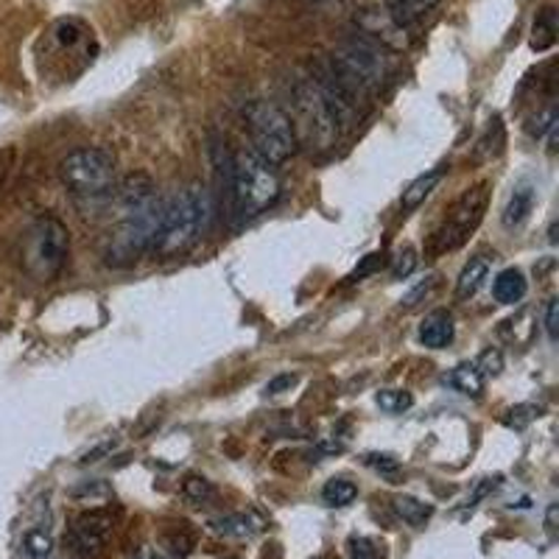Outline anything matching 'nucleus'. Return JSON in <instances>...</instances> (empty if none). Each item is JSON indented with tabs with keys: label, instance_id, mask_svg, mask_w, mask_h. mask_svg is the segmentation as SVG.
I'll list each match as a JSON object with an SVG mask.
<instances>
[{
	"label": "nucleus",
	"instance_id": "obj_1",
	"mask_svg": "<svg viewBox=\"0 0 559 559\" xmlns=\"http://www.w3.org/2000/svg\"><path fill=\"white\" fill-rule=\"evenodd\" d=\"M118 207H121V222L109 238L107 263L132 266L154 249L163 216H166V199H159L152 179L140 174V177H129L118 188Z\"/></svg>",
	"mask_w": 559,
	"mask_h": 559
},
{
	"label": "nucleus",
	"instance_id": "obj_2",
	"mask_svg": "<svg viewBox=\"0 0 559 559\" xmlns=\"http://www.w3.org/2000/svg\"><path fill=\"white\" fill-rule=\"evenodd\" d=\"M210 216H213V202H210V193L204 188H185V191L174 193L166 202L163 227H159L157 241H154V258L168 261V258L188 252L207 229Z\"/></svg>",
	"mask_w": 559,
	"mask_h": 559
},
{
	"label": "nucleus",
	"instance_id": "obj_3",
	"mask_svg": "<svg viewBox=\"0 0 559 559\" xmlns=\"http://www.w3.org/2000/svg\"><path fill=\"white\" fill-rule=\"evenodd\" d=\"M324 68L331 70V76L347 90L349 96L364 98L372 96L386 84L389 64L383 51L372 39L367 37H349L333 48L331 59Z\"/></svg>",
	"mask_w": 559,
	"mask_h": 559
},
{
	"label": "nucleus",
	"instance_id": "obj_4",
	"mask_svg": "<svg viewBox=\"0 0 559 559\" xmlns=\"http://www.w3.org/2000/svg\"><path fill=\"white\" fill-rule=\"evenodd\" d=\"M277 171L269 166L266 159H261L252 148H241L233 154V166H229V197H233V207L241 218H254L266 213L274 202L280 199Z\"/></svg>",
	"mask_w": 559,
	"mask_h": 559
},
{
	"label": "nucleus",
	"instance_id": "obj_5",
	"mask_svg": "<svg viewBox=\"0 0 559 559\" xmlns=\"http://www.w3.org/2000/svg\"><path fill=\"white\" fill-rule=\"evenodd\" d=\"M243 121H247L249 140H252V152L269 166H283L297 154V132L294 123L283 109L274 102H252L243 109Z\"/></svg>",
	"mask_w": 559,
	"mask_h": 559
},
{
	"label": "nucleus",
	"instance_id": "obj_6",
	"mask_svg": "<svg viewBox=\"0 0 559 559\" xmlns=\"http://www.w3.org/2000/svg\"><path fill=\"white\" fill-rule=\"evenodd\" d=\"M487 204H489V182L487 179H481V182L467 188V191H464L462 197L448 207L445 218H442L439 227L428 236L426 261H437L439 254L464 247L467 238L478 229V224L484 222Z\"/></svg>",
	"mask_w": 559,
	"mask_h": 559
},
{
	"label": "nucleus",
	"instance_id": "obj_7",
	"mask_svg": "<svg viewBox=\"0 0 559 559\" xmlns=\"http://www.w3.org/2000/svg\"><path fill=\"white\" fill-rule=\"evenodd\" d=\"M59 179L73 197H107L115 191V157L104 148H76L59 163Z\"/></svg>",
	"mask_w": 559,
	"mask_h": 559
},
{
	"label": "nucleus",
	"instance_id": "obj_8",
	"mask_svg": "<svg viewBox=\"0 0 559 559\" xmlns=\"http://www.w3.org/2000/svg\"><path fill=\"white\" fill-rule=\"evenodd\" d=\"M70 254V233L59 218L43 216L28 229L23 263L37 280H51L62 272Z\"/></svg>",
	"mask_w": 559,
	"mask_h": 559
},
{
	"label": "nucleus",
	"instance_id": "obj_9",
	"mask_svg": "<svg viewBox=\"0 0 559 559\" xmlns=\"http://www.w3.org/2000/svg\"><path fill=\"white\" fill-rule=\"evenodd\" d=\"M534 202H537V191H534L532 182H518L515 188H512V197H509L507 207H503V227L507 229H521L523 224L528 222V216H532L534 210Z\"/></svg>",
	"mask_w": 559,
	"mask_h": 559
},
{
	"label": "nucleus",
	"instance_id": "obj_10",
	"mask_svg": "<svg viewBox=\"0 0 559 559\" xmlns=\"http://www.w3.org/2000/svg\"><path fill=\"white\" fill-rule=\"evenodd\" d=\"M456 336V324L448 311H431L423 322H419V342L428 349H442L453 342Z\"/></svg>",
	"mask_w": 559,
	"mask_h": 559
},
{
	"label": "nucleus",
	"instance_id": "obj_11",
	"mask_svg": "<svg viewBox=\"0 0 559 559\" xmlns=\"http://www.w3.org/2000/svg\"><path fill=\"white\" fill-rule=\"evenodd\" d=\"M489 277V258L487 254H476L467 261V266L462 269L456 280V297L459 299H471L481 292L484 280Z\"/></svg>",
	"mask_w": 559,
	"mask_h": 559
},
{
	"label": "nucleus",
	"instance_id": "obj_12",
	"mask_svg": "<svg viewBox=\"0 0 559 559\" xmlns=\"http://www.w3.org/2000/svg\"><path fill=\"white\" fill-rule=\"evenodd\" d=\"M526 292L528 283L521 269H503L496 277V283H492V294H496L501 306H515V302H521L526 297Z\"/></svg>",
	"mask_w": 559,
	"mask_h": 559
},
{
	"label": "nucleus",
	"instance_id": "obj_13",
	"mask_svg": "<svg viewBox=\"0 0 559 559\" xmlns=\"http://www.w3.org/2000/svg\"><path fill=\"white\" fill-rule=\"evenodd\" d=\"M439 0H386L389 17L397 23V26H414L419 20L426 17Z\"/></svg>",
	"mask_w": 559,
	"mask_h": 559
},
{
	"label": "nucleus",
	"instance_id": "obj_14",
	"mask_svg": "<svg viewBox=\"0 0 559 559\" xmlns=\"http://www.w3.org/2000/svg\"><path fill=\"white\" fill-rule=\"evenodd\" d=\"M442 177H445V168H433V171H428V174H423V177L414 179V182L408 185L406 191H403V197H401L403 210H417L419 204L431 197L433 188L442 182Z\"/></svg>",
	"mask_w": 559,
	"mask_h": 559
},
{
	"label": "nucleus",
	"instance_id": "obj_15",
	"mask_svg": "<svg viewBox=\"0 0 559 559\" xmlns=\"http://www.w3.org/2000/svg\"><path fill=\"white\" fill-rule=\"evenodd\" d=\"M107 523L98 521V518H82L76 528H73V540H76V546L84 554H96L104 546V540H107Z\"/></svg>",
	"mask_w": 559,
	"mask_h": 559
},
{
	"label": "nucleus",
	"instance_id": "obj_16",
	"mask_svg": "<svg viewBox=\"0 0 559 559\" xmlns=\"http://www.w3.org/2000/svg\"><path fill=\"white\" fill-rule=\"evenodd\" d=\"M484 381H487V378L478 372L476 364H459L451 376H448V383H451L456 392L471 394V397H478V394L484 392Z\"/></svg>",
	"mask_w": 559,
	"mask_h": 559
},
{
	"label": "nucleus",
	"instance_id": "obj_17",
	"mask_svg": "<svg viewBox=\"0 0 559 559\" xmlns=\"http://www.w3.org/2000/svg\"><path fill=\"white\" fill-rule=\"evenodd\" d=\"M557 39V14L554 9H543V14H537L532 28V48L534 51H548Z\"/></svg>",
	"mask_w": 559,
	"mask_h": 559
},
{
	"label": "nucleus",
	"instance_id": "obj_18",
	"mask_svg": "<svg viewBox=\"0 0 559 559\" xmlns=\"http://www.w3.org/2000/svg\"><path fill=\"white\" fill-rule=\"evenodd\" d=\"M358 487L349 478H331L322 489V501L328 507H347V503L356 501Z\"/></svg>",
	"mask_w": 559,
	"mask_h": 559
},
{
	"label": "nucleus",
	"instance_id": "obj_19",
	"mask_svg": "<svg viewBox=\"0 0 559 559\" xmlns=\"http://www.w3.org/2000/svg\"><path fill=\"white\" fill-rule=\"evenodd\" d=\"M394 509H397V515H401L406 523H412V526H423V523L431 518V507H426L423 501L408 496L397 498V501H394Z\"/></svg>",
	"mask_w": 559,
	"mask_h": 559
},
{
	"label": "nucleus",
	"instance_id": "obj_20",
	"mask_svg": "<svg viewBox=\"0 0 559 559\" xmlns=\"http://www.w3.org/2000/svg\"><path fill=\"white\" fill-rule=\"evenodd\" d=\"M376 401L389 414H403L414 406V397L406 389H383V392H378Z\"/></svg>",
	"mask_w": 559,
	"mask_h": 559
},
{
	"label": "nucleus",
	"instance_id": "obj_21",
	"mask_svg": "<svg viewBox=\"0 0 559 559\" xmlns=\"http://www.w3.org/2000/svg\"><path fill=\"white\" fill-rule=\"evenodd\" d=\"M216 528L222 534H227V537H252L261 526L247 515H229V518H222V521L216 523Z\"/></svg>",
	"mask_w": 559,
	"mask_h": 559
},
{
	"label": "nucleus",
	"instance_id": "obj_22",
	"mask_svg": "<svg viewBox=\"0 0 559 559\" xmlns=\"http://www.w3.org/2000/svg\"><path fill=\"white\" fill-rule=\"evenodd\" d=\"M23 554H26V559H48V554H51V537H48V532L32 528L26 534V540H23Z\"/></svg>",
	"mask_w": 559,
	"mask_h": 559
},
{
	"label": "nucleus",
	"instance_id": "obj_23",
	"mask_svg": "<svg viewBox=\"0 0 559 559\" xmlns=\"http://www.w3.org/2000/svg\"><path fill=\"white\" fill-rule=\"evenodd\" d=\"M417 269V252H414L412 247L401 249V252L394 254L392 258V266H389V272H392L394 280H406L408 274Z\"/></svg>",
	"mask_w": 559,
	"mask_h": 559
},
{
	"label": "nucleus",
	"instance_id": "obj_24",
	"mask_svg": "<svg viewBox=\"0 0 559 559\" xmlns=\"http://www.w3.org/2000/svg\"><path fill=\"white\" fill-rule=\"evenodd\" d=\"M182 489H185V496L191 498L193 503H204V501H210V498L216 496V489H213V484H210L207 478H199V476L188 478Z\"/></svg>",
	"mask_w": 559,
	"mask_h": 559
},
{
	"label": "nucleus",
	"instance_id": "obj_25",
	"mask_svg": "<svg viewBox=\"0 0 559 559\" xmlns=\"http://www.w3.org/2000/svg\"><path fill=\"white\" fill-rule=\"evenodd\" d=\"M349 559H383V554L381 548L372 540H367V537H353V540H349Z\"/></svg>",
	"mask_w": 559,
	"mask_h": 559
},
{
	"label": "nucleus",
	"instance_id": "obj_26",
	"mask_svg": "<svg viewBox=\"0 0 559 559\" xmlns=\"http://www.w3.org/2000/svg\"><path fill=\"white\" fill-rule=\"evenodd\" d=\"M476 369H478V372H481L484 378L498 376V372H501V369H503L501 353H498V349H484L481 356H478V361H476Z\"/></svg>",
	"mask_w": 559,
	"mask_h": 559
},
{
	"label": "nucleus",
	"instance_id": "obj_27",
	"mask_svg": "<svg viewBox=\"0 0 559 559\" xmlns=\"http://www.w3.org/2000/svg\"><path fill=\"white\" fill-rule=\"evenodd\" d=\"M383 266V254H367V258H364V263L361 266L356 269V272L349 274V280H353V283H356V280H364L367 277V274H372L376 272V269H381Z\"/></svg>",
	"mask_w": 559,
	"mask_h": 559
},
{
	"label": "nucleus",
	"instance_id": "obj_28",
	"mask_svg": "<svg viewBox=\"0 0 559 559\" xmlns=\"http://www.w3.org/2000/svg\"><path fill=\"white\" fill-rule=\"evenodd\" d=\"M546 331L551 342H557V331H559V299H548L546 306Z\"/></svg>",
	"mask_w": 559,
	"mask_h": 559
},
{
	"label": "nucleus",
	"instance_id": "obj_29",
	"mask_svg": "<svg viewBox=\"0 0 559 559\" xmlns=\"http://www.w3.org/2000/svg\"><path fill=\"white\" fill-rule=\"evenodd\" d=\"M367 464H372V467H378V471H383V473H392L401 467V462H397L394 456H389V453H369Z\"/></svg>",
	"mask_w": 559,
	"mask_h": 559
},
{
	"label": "nucleus",
	"instance_id": "obj_30",
	"mask_svg": "<svg viewBox=\"0 0 559 559\" xmlns=\"http://www.w3.org/2000/svg\"><path fill=\"white\" fill-rule=\"evenodd\" d=\"M294 383H297V376H277V378H274V381L266 383V392H269V394L292 392Z\"/></svg>",
	"mask_w": 559,
	"mask_h": 559
},
{
	"label": "nucleus",
	"instance_id": "obj_31",
	"mask_svg": "<svg viewBox=\"0 0 559 559\" xmlns=\"http://www.w3.org/2000/svg\"><path fill=\"white\" fill-rule=\"evenodd\" d=\"M534 408L532 406H518V408H512V412H509V426H515V428H523L528 423V419H534Z\"/></svg>",
	"mask_w": 559,
	"mask_h": 559
},
{
	"label": "nucleus",
	"instance_id": "obj_32",
	"mask_svg": "<svg viewBox=\"0 0 559 559\" xmlns=\"http://www.w3.org/2000/svg\"><path fill=\"white\" fill-rule=\"evenodd\" d=\"M433 283H437V274H433V277H428L426 283H419V286L414 288V292L408 294L406 299H403V306H414V302H417V299L423 297V294H428V292H431V288H433Z\"/></svg>",
	"mask_w": 559,
	"mask_h": 559
},
{
	"label": "nucleus",
	"instance_id": "obj_33",
	"mask_svg": "<svg viewBox=\"0 0 559 559\" xmlns=\"http://www.w3.org/2000/svg\"><path fill=\"white\" fill-rule=\"evenodd\" d=\"M109 451H112V442H104V445H98V448H93L90 453H84L82 462H98V456H104V453H109Z\"/></svg>",
	"mask_w": 559,
	"mask_h": 559
}]
</instances>
